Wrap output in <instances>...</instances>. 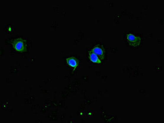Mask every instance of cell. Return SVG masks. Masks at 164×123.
Segmentation results:
<instances>
[{
    "mask_svg": "<svg viewBox=\"0 0 164 123\" xmlns=\"http://www.w3.org/2000/svg\"><path fill=\"white\" fill-rule=\"evenodd\" d=\"M12 44L14 48L19 52H23L26 50L27 45L22 39H17L13 41Z\"/></svg>",
    "mask_w": 164,
    "mask_h": 123,
    "instance_id": "6da1fadb",
    "label": "cell"
},
{
    "mask_svg": "<svg viewBox=\"0 0 164 123\" xmlns=\"http://www.w3.org/2000/svg\"><path fill=\"white\" fill-rule=\"evenodd\" d=\"M128 42L131 46L134 47L138 46L140 44L141 39L139 37L136 36L132 34H129L127 36Z\"/></svg>",
    "mask_w": 164,
    "mask_h": 123,
    "instance_id": "7a4b0ae2",
    "label": "cell"
},
{
    "mask_svg": "<svg viewBox=\"0 0 164 123\" xmlns=\"http://www.w3.org/2000/svg\"><path fill=\"white\" fill-rule=\"evenodd\" d=\"M92 52L97 55L99 58L102 60L103 59L105 56V51L104 49L101 47L96 46L93 48L92 50Z\"/></svg>",
    "mask_w": 164,
    "mask_h": 123,
    "instance_id": "3957f363",
    "label": "cell"
},
{
    "mask_svg": "<svg viewBox=\"0 0 164 123\" xmlns=\"http://www.w3.org/2000/svg\"><path fill=\"white\" fill-rule=\"evenodd\" d=\"M66 61H67V63L69 66L73 67L74 69H76L77 68L78 66V62L77 60L73 57L67 58L66 59Z\"/></svg>",
    "mask_w": 164,
    "mask_h": 123,
    "instance_id": "277c9868",
    "label": "cell"
},
{
    "mask_svg": "<svg viewBox=\"0 0 164 123\" xmlns=\"http://www.w3.org/2000/svg\"><path fill=\"white\" fill-rule=\"evenodd\" d=\"M89 58L90 59L92 63H96L100 64L101 60L98 57L97 55L92 53V51L89 53Z\"/></svg>",
    "mask_w": 164,
    "mask_h": 123,
    "instance_id": "5b68a950",
    "label": "cell"
}]
</instances>
